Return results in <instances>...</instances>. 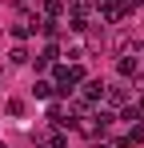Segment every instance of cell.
<instances>
[{
	"label": "cell",
	"mask_w": 144,
	"mask_h": 148,
	"mask_svg": "<svg viewBox=\"0 0 144 148\" xmlns=\"http://www.w3.org/2000/svg\"><path fill=\"white\" fill-rule=\"evenodd\" d=\"M12 36L16 40H28V36H36V24H12Z\"/></svg>",
	"instance_id": "obj_8"
},
{
	"label": "cell",
	"mask_w": 144,
	"mask_h": 148,
	"mask_svg": "<svg viewBox=\"0 0 144 148\" xmlns=\"http://www.w3.org/2000/svg\"><path fill=\"white\" fill-rule=\"evenodd\" d=\"M20 112H24V100L12 96V100H8V116H20Z\"/></svg>",
	"instance_id": "obj_11"
},
{
	"label": "cell",
	"mask_w": 144,
	"mask_h": 148,
	"mask_svg": "<svg viewBox=\"0 0 144 148\" xmlns=\"http://www.w3.org/2000/svg\"><path fill=\"white\" fill-rule=\"evenodd\" d=\"M104 96L112 100V104H128V92L124 88H104Z\"/></svg>",
	"instance_id": "obj_10"
},
{
	"label": "cell",
	"mask_w": 144,
	"mask_h": 148,
	"mask_svg": "<svg viewBox=\"0 0 144 148\" xmlns=\"http://www.w3.org/2000/svg\"><path fill=\"white\" fill-rule=\"evenodd\" d=\"M32 92H36L40 100H48L52 92H56V88H52V80H36V84H32Z\"/></svg>",
	"instance_id": "obj_7"
},
{
	"label": "cell",
	"mask_w": 144,
	"mask_h": 148,
	"mask_svg": "<svg viewBox=\"0 0 144 148\" xmlns=\"http://www.w3.org/2000/svg\"><path fill=\"white\" fill-rule=\"evenodd\" d=\"M28 60H32V56H28V48H24V44H16V48L8 52V64H28Z\"/></svg>",
	"instance_id": "obj_6"
},
{
	"label": "cell",
	"mask_w": 144,
	"mask_h": 148,
	"mask_svg": "<svg viewBox=\"0 0 144 148\" xmlns=\"http://www.w3.org/2000/svg\"><path fill=\"white\" fill-rule=\"evenodd\" d=\"M92 148H112V144H104V140H100V144H92Z\"/></svg>",
	"instance_id": "obj_14"
},
{
	"label": "cell",
	"mask_w": 144,
	"mask_h": 148,
	"mask_svg": "<svg viewBox=\"0 0 144 148\" xmlns=\"http://www.w3.org/2000/svg\"><path fill=\"white\" fill-rule=\"evenodd\" d=\"M116 120H128V124H140V120H144V112H140V108H136V104H124V112H120Z\"/></svg>",
	"instance_id": "obj_5"
},
{
	"label": "cell",
	"mask_w": 144,
	"mask_h": 148,
	"mask_svg": "<svg viewBox=\"0 0 144 148\" xmlns=\"http://www.w3.org/2000/svg\"><path fill=\"white\" fill-rule=\"evenodd\" d=\"M40 12H44V16H56V20H60V16H64V0H44V4H40Z\"/></svg>",
	"instance_id": "obj_4"
},
{
	"label": "cell",
	"mask_w": 144,
	"mask_h": 148,
	"mask_svg": "<svg viewBox=\"0 0 144 148\" xmlns=\"http://www.w3.org/2000/svg\"><path fill=\"white\" fill-rule=\"evenodd\" d=\"M56 60H60V44L48 40L44 48H40V56H36V68H48V64H56Z\"/></svg>",
	"instance_id": "obj_3"
},
{
	"label": "cell",
	"mask_w": 144,
	"mask_h": 148,
	"mask_svg": "<svg viewBox=\"0 0 144 148\" xmlns=\"http://www.w3.org/2000/svg\"><path fill=\"white\" fill-rule=\"evenodd\" d=\"M112 148H136V144H132V140L124 136V140H116V144H112Z\"/></svg>",
	"instance_id": "obj_12"
},
{
	"label": "cell",
	"mask_w": 144,
	"mask_h": 148,
	"mask_svg": "<svg viewBox=\"0 0 144 148\" xmlns=\"http://www.w3.org/2000/svg\"><path fill=\"white\" fill-rule=\"evenodd\" d=\"M12 4H20V8H24V4H32V0H12Z\"/></svg>",
	"instance_id": "obj_13"
},
{
	"label": "cell",
	"mask_w": 144,
	"mask_h": 148,
	"mask_svg": "<svg viewBox=\"0 0 144 148\" xmlns=\"http://www.w3.org/2000/svg\"><path fill=\"white\" fill-rule=\"evenodd\" d=\"M116 72L124 76V80H136V76H140V60H136V48H132V52H124V56L116 60Z\"/></svg>",
	"instance_id": "obj_1"
},
{
	"label": "cell",
	"mask_w": 144,
	"mask_h": 148,
	"mask_svg": "<svg viewBox=\"0 0 144 148\" xmlns=\"http://www.w3.org/2000/svg\"><path fill=\"white\" fill-rule=\"evenodd\" d=\"M128 140H132V144H144V120L140 124H128Z\"/></svg>",
	"instance_id": "obj_9"
},
{
	"label": "cell",
	"mask_w": 144,
	"mask_h": 148,
	"mask_svg": "<svg viewBox=\"0 0 144 148\" xmlns=\"http://www.w3.org/2000/svg\"><path fill=\"white\" fill-rule=\"evenodd\" d=\"M80 84H84V92H80V100H88V104H100V96H104V88H108V84H104L100 76H96V80H80Z\"/></svg>",
	"instance_id": "obj_2"
}]
</instances>
